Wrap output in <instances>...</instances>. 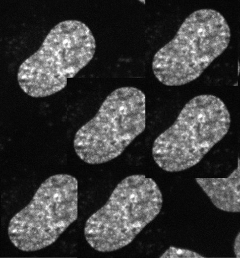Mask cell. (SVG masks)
<instances>
[{"label":"cell","instance_id":"obj_1","mask_svg":"<svg viewBox=\"0 0 240 258\" xmlns=\"http://www.w3.org/2000/svg\"><path fill=\"white\" fill-rule=\"evenodd\" d=\"M231 122L230 112L220 98L210 94L195 96L154 141L153 159L169 173L189 169L227 135Z\"/></svg>","mask_w":240,"mask_h":258},{"label":"cell","instance_id":"obj_2","mask_svg":"<svg viewBox=\"0 0 240 258\" xmlns=\"http://www.w3.org/2000/svg\"><path fill=\"white\" fill-rule=\"evenodd\" d=\"M231 37L230 26L220 13L210 9L195 11L154 55V76L166 86L193 82L226 50Z\"/></svg>","mask_w":240,"mask_h":258},{"label":"cell","instance_id":"obj_3","mask_svg":"<svg viewBox=\"0 0 240 258\" xmlns=\"http://www.w3.org/2000/svg\"><path fill=\"white\" fill-rule=\"evenodd\" d=\"M162 206V194L155 181L143 175L127 176L87 220L85 238L99 252L124 248L156 218Z\"/></svg>","mask_w":240,"mask_h":258},{"label":"cell","instance_id":"obj_4","mask_svg":"<svg viewBox=\"0 0 240 258\" xmlns=\"http://www.w3.org/2000/svg\"><path fill=\"white\" fill-rule=\"evenodd\" d=\"M96 41L91 30L78 20L62 21L49 32L35 52L21 64L18 82L34 98L55 94L92 60Z\"/></svg>","mask_w":240,"mask_h":258},{"label":"cell","instance_id":"obj_5","mask_svg":"<svg viewBox=\"0 0 240 258\" xmlns=\"http://www.w3.org/2000/svg\"><path fill=\"white\" fill-rule=\"evenodd\" d=\"M146 106V95L140 89L122 87L113 91L75 135L74 148L78 157L89 165H99L119 157L145 131Z\"/></svg>","mask_w":240,"mask_h":258},{"label":"cell","instance_id":"obj_6","mask_svg":"<svg viewBox=\"0 0 240 258\" xmlns=\"http://www.w3.org/2000/svg\"><path fill=\"white\" fill-rule=\"evenodd\" d=\"M77 219V179L66 174L52 175L10 220L9 238L21 251L41 250L54 244Z\"/></svg>","mask_w":240,"mask_h":258},{"label":"cell","instance_id":"obj_7","mask_svg":"<svg viewBox=\"0 0 240 258\" xmlns=\"http://www.w3.org/2000/svg\"><path fill=\"white\" fill-rule=\"evenodd\" d=\"M226 177L205 178L197 177L195 180L217 209L236 213L240 212V164Z\"/></svg>","mask_w":240,"mask_h":258},{"label":"cell","instance_id":"obj_8","mask_svg":"<svg viewBox=\"0 0 240 258\" xmlns=\"http://www.w3.org/2000/svg\"><path fill=\"white\" fill-rule=\"evenodd\" d=\"M204 257L197 252L189 249L175 248L170 246L169 248L160 256V257Z\"/></svg>","mask_w":240,"mask_h":258},{"label":"cell","instance_id":"obj_9","mask_svg":"<svg viewBox=\"0 0 240 258\" xmlns=\"http://www.w3.org/2000/svg\"><path fill=\"white\" fill-rule=\"evenodd\" d=\"M234 254L237 257H240V236L239 233H238V235L236 236L235 240H234Z\"/></svg>","mask_w":240,"mask_h":258}]
</instances>
